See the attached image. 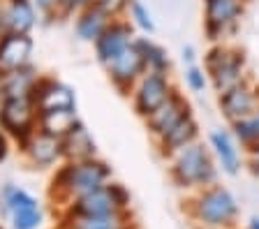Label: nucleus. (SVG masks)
I'll return each mask as SVG.
<instances>
[{
	"mask_svg": "<svg viewBox=\"0 0 259 229\" xmlns=\"http://www.w3.org/2000/svg\"><path fill=\"white\" fill-rule=\"evenodd\" d=\"M169 160V176L174 186L181 190H204L208 186H215L220 178V167H218L213 153L206 142H194L190 146L176 151Z\"/></svg>",
	"mask_w": 259,
	"mask_h": 229,
	"instance_id": "obj_1",
	"label": "nucleus"
},
{
	"mask_svg": "<svg viewBox=\"0 0 259 229\" xmlns=\"http://www.w3.org/2000/svg\"><path fill=\"white\" fill-rule=\"evenodd\" d=\"M204 70L208 74L210 88L215 95H222L232 88L241 86L243 81L252 79L248 70V60L245 54L238 51L236 47H229V44H210L208 51L204 54Z\"/></svg>",
	"mask_w": 259,
	"mask_h": 229,
	"instance_id": "obj_2",
	"label": "nucleus"
},
{
	"mask_svg": "<svg viewBox=\"0 0 259 229\" xmlns=\"http://www.w3.org/2000/svg\"><path fill=\"white\" fill-rule=\"evenodd\" d=\"M190 215L204 229H225L232 227L234 220L238 218V202L225 186L215 183L204 190H197L190 202Z\"/></svg>",
	"mask_w": 259,
	"mask_h": 229,
	"instance_id": "obj_3",
	"label": "nucleus"
},
{
	"mask_svg": "<svg viewBox=\"0 0 259 229\" xmlns=\"http://www.w3.org/2000/svg\"><path fill=\"white\" fill-rule=\"evenodd\" d=\"M111 178V167L102 160H81V162H65L54 176V190L65 199H76L88 192L102 188Z\"/></svg>",
	"mask_w": 259,
	"mask_h": 229,
	"instance_id": "obj_4",
	"label": "nucleus"
},
{
	"mask_svg": "<svg viewBox=\"0 0 259 229\" xmlns=\"http://www.w3.org/2000/svg\"><path fill=\"white\" fill-rule=\"evenodd\" d=\"M245 12V0H204V35L210 44H222L236 33Z\"/></svg>",
	"mask_w": 259,
	"mask_h": 229,
	"instance_id": "obj_5",
	"label": "nucleus"
},
{
	"mask_svg": "<svg viewBox=\"0 0 259 229\" xmlns=\"http://www.w3.org/2000/svg\"><path fill=\"white\" fill-rule=\"evenodd\" d=\"M0 130L19 146L28 142V136L37 130V109L30 95L0 100Z\"/></svg>",
	"mask_w": 259,
	"mask_h": 229,
	"instance_id": "obj_6",
	"label": "nucleus"
},
{
	"mask_svg": "<svg viewBox=\"0 0 259 229\" xmlns=\"http://www.w3.org/2000/svg\"><path fill=\"white\" fill-rule=\"evenodd\" d=\"M130 206V192L120 183H104L102 188L72 199L70 215H109L125 213Z\"/></svg>",
	"mask_w": 259,
	"mask_h": 229,
	"instance_id": "obj_7",
	"label": "nucleus"
},
{
	"mask_svg": "<svg viewBox=\"0 0 259 229\" xmlns=\"http://www.w3.org/2000/svg\"><path fill=\"white\" fill-rule=\"evenodd\" d=\"M174 90H176V86L171 81V74L146 72L139 81L132 86V90H130L132 109H135V114L139 118H148Z\"/></svg>",
	"mask_w": 259,
	"mask_h": 229,
	"instance_id": "obj_8",
	"label": "nucleus"
},
{
	"mask_svg": "<svg viewBox=\"0 0 259 229\" xmlns=\"http://www.w3.org/2000/svg\"><path fill=\"white\" fill-rule=\"evenodd\" d=\"M218 109H220L222 118L227 120V125L257 114L259 111V83L254 79H248L241 86L218 95Z\"/></svg>",
	"mask_w": 259,
	"mask_h": 229,
	"instance_id": "obj_9",
	"label": "nucleus"
},
{
	"mask_svg": "<svg viewBox=\"0 0 259 229\" xmlns=\"http://www.w3.org/2000/svg\"><path fill=\"white\" fill-rule=\"evenodd\" d=\"M30 98L35 102L37 114H44V111H65V109L76 111L74 88L54 79V76H37Z\"/></svg>",
	"mask_w": 259,
	"mask_h": 229,
	"instance_id": "obj_10",
	"label": "nucleus"
},
{
	"mask_svg": "<svg viewBox=\"0 0 259 229\" xmlns=\"http://www.w3.org/2000/svg\"><path fill=\"white\" fill-rule=\"evenodd\" d=\"M190 114H194L192 102L185 98V93H181L176 88L148 118H144V123H146L148 134H151L153 139H160L162 134H167L174 125H178V123L183 118H188Z\"/></svg>",
	"mask_w": 259,
	"mask_h": 229,
	"instance_id": "obj_11",
	"label": "nucleus"
},
{
	"mask_svg": "<svg viewBox=\"0 0 259 229\" xmlns=\"http://www.w3.org/2000/svg\"><path fill=\"white\" fill-rule=\"evenodd\" d=\"M206 144H208L210 153H213V158H215L222 174L238 176V171L243 167V148L236 142V136L232 134L229 125L210 127L208 134H206Z\"/></svg>",
	"mask_w": 259,
	"mask_h": 229,
	"instance_id": "obj_12",
	"label": "nucleus"
},
{
	"mask_svg": "<svg viewBox=\"0 0 259 229\" xmlns=\"http://www.w3.org/2000/svg\"><path fill=\"white\" fill-rule=\"evenodd\" d=\"M104 70H107V74H109V81L118 88L123 95H130L132 86L146 74L144 58H141V54H139L135 42L130 44L127 49L120 51Z\"/></svg>",
	"mask_w": 259,
	"mask_h": 229,
	"instance_id": "obj_13",
	"label": "nucleus"
},
{
	"mask_svg": "<svg viewBox=\"0 0 259 229\" xmlns=\"http://www.w3.org/2000/svg\"><path fill=\"white\" fill-rule=\"evenodd\" d=\"M135 37H137L135 28L130 26V21H125V19H113V21L104 28V33L93 42L97 63L102 67H107L120 51L127 49L130 44L135 42Z\"/></svg>",
	"mask_w": 259,
	"mask_h": 229,
	"instance_id": "obj_14",
	"label": "nucleus"
},
{
	"mask_svg": "<svg viewBox=\"0 0 259 229\" xmlns=\"http://www.w3.org/2000/svg\"><path fill=\"white\" fill-rule=\"evenodd\" d=\"M3 197H5V206L14 229H37L42 224V208L32 195H28L21 188L7 186Z\"/></svg>",
	"mask_w": 259,
	"mask_h": 229,
	"instance_id": "obj_15",
	"label": "nucleus"
},
{
	"mask_svg": "<svg viewBox=\"0 0 259 229\" xmlns=\"http://www.w3.org/2000/svg\"><path fill=\"white\" fill-rule=\"evenodd\" d=\"M32 54H35V42H32L30 35L23 33L0 35V72L30 67Z\"/></svg>",
	"mask_w": 259,
	"mask_h": 229,
	"instance_id": "obj_16",
	"label": "nucleus"
},
{
	"mask_svg": "<svg viewBox=\"0 0 259 229\" xmlns=\"http://www.w3.org/2000/svg\"><path fill=\"white\" fill-rule=\"evenodd\" d=\"M35 26H37V7L32 0H7L0 7V35H30Z\"/></svg>",
	"mask_w": 259,
	"mask_h": 229,
	"instance_id": "obj_17",
	"label": "nucleus"
},
{
	"mask_svg": "<svg viewBox=\"0 0 259 229\" xmlns=\"http://www.w3.org/2000/svg\"><path fill=\"white\" fill-rule=\"evenodd\" d=\"M23 155L28 158V162L37 169H49L54 167L58 160H63V148H60V139L58 136H51L47 132L35 130L28 142L21 144Z\"/></svg>",
	"mask_w": 259,
	"mask_h": 229,
	"instance_id": "obj_18",
	"label": "nucleus"
},
{
	"mask_svg": "<svg viewBox=\"0 0 259 229\" xmlns=\"http://www.w3.org/2000/svg\"><path fill=\"white\" fill-rule=\"evenodd\" d=\"M60 148H63L65 162H81V160H93L97 155V146L88 130L81 120H76L70 130L60 136Z\"/></svg>",
	"mask_w": 259,
	"mask_h": 229,
	"instance_id": "obj_19",
	"label": "nucleus"
},
{
	"mask_svg": "<svg viewBox=\"0 0 259 229\" xmlns=\"http://www.w3.org/2000/svg\"><path fill=\"white\" fill-rule=\"evenodd\" d=\"M199 139H201V125H199V120H197V116L190 114L178 125H174L167 134H162L160 139H155V144H157V151H160L162 158H171L176 151H181V148L190 146L194 142H199Z\"/></svg>",
	"mask_w": 259,
	"mask_h": 229,
	"instance_id": "obj_20",
	"label": "nucleus"
},
{
	"mask_svg": "<svg viewBox=\"0 0 259 229\" xmlns=\"http://www.w3.org/2000/svg\"><path fill=\"white\" fill-rule=\"evenodd\" d=\"M113 19L109 17L107 12H102L97 5H91L86 7L83 12H79L74 19V35L79 42H86V44H93L100 35L104 33V28L111 23Z\"/></svg>",
	"mask_w": 259,
	"mask_h": 229,
	"instance_id": "obj_21",
	"label": "nucleus"
},
{
	"mask_svg": "<svg viewBox=\"0 0 259 229\" xmlns=\"http://www.w3.org/2000/svg\"><path fill=\"white\" fill-rule=\"evenodd\" d=\"M135 44H137V49H139L141 58H144L146 72L171 74V56H169V51L160 42H155L151 35H137Z\"/></svg>",
	"mask_w": 259,
	"mask_h": 229,
	"instance_id": "obj_22",
	"label": "nucleus"
},
{
	"mask_svg": "<svg viewBox=\"0 0 259 229\" xmlns=\"http://www.w3.org/2000/svg\"><path fill=\"white\" fill-rule=\"evenodd\" d=\"M127 227L125 213H109V215H67L65 229H123Z\"/></svg>",
	"mask_w": 259,
	"mask_h": 229,
	"instance_id": "obj_23",
	"label": "nucleus"
},
{
	"mask_svg": "<svg viewBox=\"0 0 259 229\" xmlns=\"http://www.w3.org/2000/svg\"><path fill=\"white\" fill-rule=\"evenodd\" d=\"M79 120V114L76 111H44V114H37V130L39 132H47L51 136H63L65 132L70 130Z\"/></svg>",
	"mask_w": 259,
	"mask_h": 229,
	"instance_id": "obj_24",
	"label": "nucleus"
},
{
	"mask_svg": "<svg viewBox=\"0 0 259 229\" xmlns=\"http://www.w3.org/2000/svg\"><path fill=\"white\" fill-rule=\"evenodd\" d=\"M127 21L130 26L135 28V30H139L141 35H155L157 26H155V19H153V12L148 10V5H146L144 0H130L127 5Z\"/></svg>",
	"mask_w": 259,
	"mask_h": 229,
	"instance_id": "obj_25",
	"label": "nucleus"
},
{
	"mask_svg": "<svg viewBox=\"0 0 259 229\" xmlns=\"http://www.w3.org/2000/svg\"><path fill=\"white\" fill-rule=\"evenodd\" d=\"M229 130L236 136V142L241 144V148L245 151V148L252 146L254 142H259V111L248 116V118H241V120H236V123H232Z\"/></svg>",
	"mask_w": 259,
	"mask_h": 229,
	"instance_id": "obj_26",
	"label": "nucleus"
},
{
	"mask_svg": "<svg viewBox=\"0 0 259 229\" xmlns=\"http://www.w3.org/2000/svg\"><path fill=\"white\" fill-rule=\"evenodd\" d=\"M183 81H185V88H188L192 95H204L210 88L208 74H206L201 63H194V65L183 67Z\"/></svg>",
	"mask_w": 259,
	"mask_h": 229,
	"instance_id": "obj_27",
	"label": "nucleus"
},
{
	"mask_svg": "<svg viewBox=\"0 0 259 229\" xmlns=\"http://www.w3.org/2000/svg\"><path fill=\"white\" fill-rule=\"evenodd\" d=\"M95 5L102 12H107L111 19H120L127 12L130 0H95Z\"/></svg>",
	"mask_w": 259,
	"mask_h": 229,
	"instance_id": "obj_28",
	"label": "nucleus"
},
{
	"mask_svg": "<svg viewBox=\"0 0 259 229\" xmlns=\"http://www.w3.org/2000/svg\"><path fill=\"white\" fill-rule=\"evenodd\" d=\"M91 5H95V0H60L58 14L60 17H74Z\"/></svg>",
	"mask_w": 259,
	"mask_h": 229,
	"instance_id": "obj_29",
	"label": "nucleus"
},
{
	"mask_svg": "<svg viewBox=\"0 0 259 229\" xmlns=\"http://www.w3.org/2000/svg\"><path fill=\"white\" fill-rule=\"evenodd\" d=\"M245 153H248V167H250V171L259 176V142H254L252 146L245 148Z\"/></svg>",
	"mask_w": 259,
	"mask_h": 229,
	"instance_id": "obj_30",
	"label": "nucleus"
},
{
	"mask_svg": "<svg viewBox=\"0 0 259 229\" xmlns=\"http://www.w3.org/2000/svg\"><path fill=\"white\" fill-rule=\"evenodd\" d=\"M181 63H183V67L199 63V54H197V49H194L192 44H185L183 49H181Z\"/></svg>",
	"mask_w": 259,
	"mask_h": 229,
	"instance_id": "obj_31",
	"label": "nucleus"
},
{
	"mask_svg": "<svg viewBox=\"0 0 259 229\" xmlns=\"http://www.w3.org/2000/svg\"><path fill=\"white\" fill-rule=\"evenodd\" d=\"M32 3H35V7L39 12H47V14L58 12V7H60V0H32Z\"/></svg>",
	"mask_w": 259,
	"mask_h": 229,
	"instance_id": "obj_32",
	"label": "nucleus"
},
{
	"mask_svg": "<svg viewBox=\"0 0 259 229\" xmlns=\"http://www.w3.org/2000/svg\"><path fill=\"white\" fill-rule=\"evenodd\" d=\"M7 153H10V136L0 130V162L7 158Z\"/></svg>",
	"mask_w": 259,
	"mask_h": 229,
	"instance_id": "obj_33",
	"label": "nucleus"
},
{
	"mask_svg": "<svg viewBox=\"0 0 259 229\" xmlns=\"http://www.w3.org/2000/svg\"><path fill=\"white\" fill-rule=\"evenodd\" d=\"M248 229H259V215H252V218H250Z\"/></svg>",
	"mask_w": 259,
	"mask_h": 229,
	"instance_id": "obj_34",
	"label": "nucleus"
},
{
	"mask_svg": "<svg viewBox=\"0 0 259 229\" xmlns=\"http://www.w3.org/2000/svg\"><path fill=\"white\" fill-rule=\"evenodd\" d=\"M123 229H130V227H123Z\"/></svg>",
	"mask_w": 259,
	"mask_h": 229,
	"instance_id": "obj_35",
	"label": "nucleus"
}]
</instances>
